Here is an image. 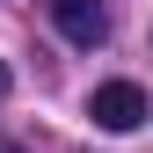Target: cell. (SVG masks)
Segmentation results:
<instances>
[{
	"mask_svg": "<svg viewBox=\"0 0 153 153\" xmlns=\"http://www.w3.org/2000/svg\"><path fill=\"white\" fill-rule=\"evenodd\" d=\"M0 153H22V146H15V139H0Z\"/></svg>",
	"mask_w": 153,
	"mask_h": 153,
	"instance_id": "cell-3",
	"label": "cell"
},
{
	"mask_svg": "<svg viewBox=\"0 0 153 153\" xmlns=\"http://www.w3.org/2000/svg\"><path fill=\"white\" fill-rule=\"evenodd\" d=\"M44 7H51V22H59L73 44H88V51L109 36V15H102V0H44Z\"/></svg>",
	"mask_w": 153,
	"mask_h": 153,
	"instance_id": "cell-2",
	"label": "cell"
},
{
	"mask_svg": "<svg viewBox=\"0 0 153 153\" xmlns=\"http://www.w3.org/2000/svg\"><path fill=\"white\" fill-rule=\"evenodd\" d=\"M88 117L102 124V131H139L146 124V88L139 80H102L88 95Z\"/></svg>",
	"mask_w": 153,
	"mask_h": 153,
	"instance_id": "cell-1",
	"label": "cell"
},
{
	"mask_svg": "<svg viewBox=\"0 0 153 153\" xmlns=\"http://www.w3.org/2000/svg\"><path fill=\"white\" fill-rule=\"evenodd\" d=\"M0 95H7V66H0Z\"/></svg>",
	"mask_w": 153,
	"mask_h": 153,
	"instance_id": "cell-4",
	"label": "cell"
}]
</instances>
